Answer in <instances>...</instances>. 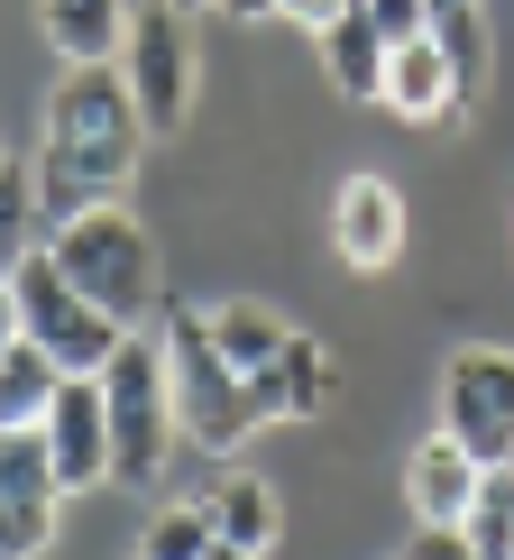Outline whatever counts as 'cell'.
Wrapping results in <instances>:
<instances>
[{
    "label": "cell",
    "instance_id": "cell-7",
    "mask_svg": "<svg viewBox=\"0 0 514 560\" xmlns=\"http://www.w3.org/2000/svg\"><path fill=\"white\" fill-rule=\"evenodd\" d=\"M441 432L478 459V469H505L514 459V349H451L441 368Z\"/></svg>",
    "mask_w": 514,
    "mask_h": 560
},
{
    "label": "cell",
    "instance_id": "cell-30",
    "mask_svg": "<svg viewBox=\"0 0 514 560\" xmlns=\"http://www.w3.org/2000/svg\"><path fill=\"white\" fill-rule=\"evenodd\" d=\"M451 10H478V0H432V19H451Z\"/></svg>",
    "mask_w": 514,
    "mask_h": 560
},
{
    "label": "cell",
    "instance_id": "cell-23",
    "mask_svg": "<svg viewBox=\"0 0 514 560\" xmlns=\"http://www.w3.org/2000/svg\"><path fill=\"white\" fill-rule=\"evenodd\" d=\"M56 505L65 497H0V560H37L56 542Z\"/></svg>",
    "mask_w": 514,
    "mask_h": 560
},
{
    "label": "cell",
    "instance_id": "cell-2",
    "mask_svg": "<svg viewBox=\"0 0 514 560\" xmlns=\"http://www.w3.org/2000/svg\"><path fill=\"white\" fill-rule=\"evenodd\" d=\"M46 258H56V276L74 294H92L120 331H148L156 322V303H166V258H156V240H148V221L120 212V202H102V212H74V221H56L46 230Z\"/></svg>",
    "mask_w": 514,
    "mask_h": 560
},
{
    "label": "cell",
    "instance_id": "cell-18",
    "mask_svg": "<svg viewBox=\"0 0 514 560\" xmlns=\"http://www.w3.org/2000/svg\"><path fill=\"white\" fill-rule=\"evenodd\" d=\"M432 37H441V56H451L459 110H478V102H487V74H497V37H487V0H478V10H451V19H432Z\"/></svg>",
    "mask_w": 514,
    "mask_h": 560
},
{
    "label": "cell",
    "instance_id": "cell-17",
    "mask_svg": "<svg viewBox=\"0 0 514 560\" xmlns=\"http://www.w3.org/2000/svg\"><path fill=\"white\" fill-rule=\"evenodd\" d=\"M56 386H65V368L46 359L37 340H10V349H0V432H28V423H46Z\"/></svg>",
    "mask_w": 514,
    "mask_h": 560
},
{
    "label": "cell",
    "instance_id": "cell-6",
    "mask_svg": "<svg viewBox=\"0 0 514 560\" xmlns=\"http://www.w3.org/2000/svg\"><path fill=\"white\" fill-rule=\"evenodd\" d=\"M120 83H129V102H138V120H148V138H175L184 120H194V28H184L175 0L129 10Z\"/></svg>",
    "mask_w": 514,
    "mask_h": 560
},
{
    "label": "cell",
    "instance_id": "cell-29",
    "mask_svg": "<svg viewBox=\"0 0 514 560\" xmlns=\"http://www.w3.org/2000/svg\"><path fill=\"white\" fill-rule=\"evenodd\" d=\"M202 560H257V551H230V542H212V551H202Z\"/></svg>",
    "mask_w": 514,
    "mask_h": 560
},
{
    "label": "cell",
    "instance_id": "cell-20",
    "mask_svg": "<svg viewBox=\"0 0 514 560\" xmlns=\"http://www.w3.org/2000/svg\"><path fill=\"white\" fill-rule=\"evenodd\" d=\"M37 230H46V221H37V175L0 166V285L37 258Z\"/></svg>",
    "mask_w": 514,
    "mask_h": 560
},
{
    "label": "cell",
    "instance_id": "cell-9",
    "mask_svg": "<svg viewBox=\"0 0 514 560\" xmlns=\"http://www.w3.org/2000/svg\"><path fill=\"white\" fill-rule=\"evenodd\" d=\"M37 432H46V459H56V497L110 487V413H102V377H65Z\"/></svg>",
    "mask_w": 514,
    "mask_h": 560
},
{
    "label": "cell",
    "instance_id": "cell-13",
    "mask_svg": "<svg viewBox=\"0 0 514 560\" xmlns=\"http://www.w3.org/2000/svg\"><path fill=\"white\" fill-rule=\"evenodd\" d=\"M37 28L56 46V65H120L129 0H37Z\"/></svg>",
    "mask_w": 514,
    "mask_h": 560
},
{
    "label": "cell",
    "instance_id": "cell-4",
    "mask_svg": "<svg viewBox=\"0 0 514 560\" xmlns=\"http://www.w3.org/2000/svg\"><path fill=\"white\" fill-rule=\"evenodd\" d=\"M102 413H110V487L148 497L175 459V386H166V349L156 331H129L102 359Z\"/></svg>",
    "mask_w": 514,
    "mask_h": 560
},
{
    "label": "cell",
    "instance_id": "cell-3",
    "mask_svg": "<svg viewBox=\"0 0 514 560\" xmlns=\"http://www.w3.org/2000/svg\"><path fill=\"white\" fill-rule=\"evenodd\" d=\"M156 349H166V386H175V432L194 441V451H240V441L257 432V405H248V386H240V368L221 359V340H212V303H184L166 294L156 303Z\"/></svg>",
    "mask_w": 514,
    "mask_h": 560
},
{
    "label": "cell",
    "instance_id": "cell-26",
    "mask_svg": "<svg viewBox=\"0 0 514 560\" xmlns=\"http://www.w3.org/2000/svg\"><path fill=\"white\" fill-rule=\"evenodd\" d=\"M405 560H478L469 542H459V524H423V533H413V551Z\"/></svg>",
    "mask_w": 514,
    "mask_h": 560
},
{
    "label": "cell",
    "instance_id": "cell-1",
    "mask_svg": "<svg viewBox=\"0 0 514 560\" xmlns=\"http://www.w3.org/2000/svg\"><path fill=\"white\" fill-rule=\"evenodd\" d=\"M138 156H148V120H138L120 65H65L46 92V156H37V221H74L129 194Z\"/></svg>",
    "mask_w": 514,
    "mask_h": 560
},
{
    "label": "cell",
    "instance_id": "cell-10",
    "mask_svg": "<svg viewBox=\"0 0 514 560\" xmlns=\"http://www.w3.org/2000/svg\"><path fill=\"white\" fill-rule=\"evenodd\" d=\"M377 102L395 110V120H413V129H459L469 110H459V83H451V56H441V37H405V46H386V83H377Z\"/></svg>",
    "mask_w": 514,
    "mask_h": 560
},
{
    "label": "cell",
    "instance_id": "cell-28",
    "mask_svg": "<svg viewBox=\"0 0 514 560\" xmlns=\"http://www.w3.org/2000/svg\"><path fill=\"white\" fill-rule=\"evenodd\" d=\"M19 340V303H10V285H0V349Z\"/></svg>",
    "mask_w": 514,
    "mask_h": 560
},
{
    "label": "cell",
    "instance_id": "cell-24",
    "mask_svg": "<svg viewBox=\"0 0 514 560\" xmlns=\"http://www.w3.org/2000/svg\"><path fill=\"white\" fill-rule=\"evenodd\" d=\"M359 10H367V28H377L386 46H405V37L432 28V0H359Z\"/></svg>",
    "mask_w": 514,
    "mask_h": 560
},
{
    "label": "cell",
    "instance_id": "cell-22",
    "mask_svg": "<svg viewBox=\"0 0 514 560\" xmlns=\"http://www.w3.org/2000/svg\"><path fill=\"white\" fill-rule=\"evenodd\" d=\"M0 497H56V459H46V432H0Z\"/></svg>",
    "mask_w": 514,
    "mask_h": 560
},
{
    "label": "cell",
    "instance_id": "cell-31",
    "mask_svg": "<svg viewBox=\"0 0 514 560\" xmlns=\"http://www.w3.org/2000/svg\"><path fill=\"white\" fill-rule=\"evenodd\" d=\"M175 10H212V0H175Z\"/></svg>",
    "mask_w": 514,
    "mask_h": 560
},
{
    "label": "cell",
    "instance_id": "cell-15",
    "mask_svg": "<svg viewBox=\"0 0 514 560\" xmlns=\"http://www.w3.org/2000/svg\"><path fill=\"white\" fill-rule=\"evenodd\" d=\"M313 46H322V74H331L340 102H377V83H386V37L367 28V10H340Z\"/></svg>",
    "mask_w": 514,
    "mask_h": 560
},
{
    "label": "cell",
    "instance_id": "cell-16",
    "mask_svg": "<svg viewBox=\"0 0 514 560\" xmlns=\"http://www.w3.org/2000/svg\"><path fill=\"white\" fill-rule=\"evenodd\" d=\"M212 340H221V359L240 368V386H257L276 359H285L294 322H276L267 303H212Z\"/></svg>",
    "mask_w": 514,
    "mask_h": 560
},
{
    "label": "cell",
    "instance_id": "cell-11",
    "mask_svg": "<svg viewBox=\"0 0 514 560\" xmlns=\"http://www.w3.org/2000/svg\"><path fill=\"white\" fill-rule=\"evenodd\" d=\"M331 395H340L331 349H322L313 331H294L285 359H276L267 377L248 386V405H257V423H322V413H331Z\"/></svg>",
    "mask_w": 514,
    "mask_h": 560
},
{
    "label": "cell",
    "instance_id": "cell-12",
    "mask_svg": "<svg viewBox=\"0 0 514 560\" xmlns=\"http://www.w3.org/2000/svg\"><path fill=\"white\" fill-rule=\"evenodd\" d=\"M478 459L459 451L451 432H432V441H413V459H405V505H413V524H459L469 515V497H478Z\"/></svg>",
    "mask_w": 514,
    "mask_h": 560
},
{
    "label": "cell",
    "instance_id": "cell-19",
    "mask_svg": "<svg viewBox=\"0 0 514 560\" xmlns=\"http://www.w3.org/2000/svg\"><path fill=\"white\" fill-rule=\"evenodd\" d=\"M459 542H469L478 560H514V459L478 478L469 515H459Z\"/></svg>",
    "mask_w": 514,
    "mask_h": 560
},
{
    "label": "cell",
    "instance_id": "cell-21",
    "mask_svg": "<svg viewBox=\"0 0 514 560\" xmlns=\"http://www.w3.org/2000/svg\"><path fill=\"white\" fill-rule=\"evenodd\" d=\"M202 551H212V515H202V497L156 505L148 533H138V560H202Z\"/></svg>",
    "mask_w": 514,
    "mask_h": 560
},
{
    "label": "cell",
    "instance_id": "cell-27",
    "mask_svg": "<svg viewBox=\"0 0 514 560\" xmlns=\"http://www.w3.org/2000/svg\"><path fill=\"white\" fill-rule=\"evenodd\" d=\"M221 19H276V0H212Z\"/></svg>",
    "mask_w": 514,
    "mask_h": 560
},
{
    "label": "cell",
    "instance_id": "cell-32",
    "mask_svg": "<svg viewBox=\"0 0 514 560\" xmlns=\"http://www.w3.org/2000/svg\"><path fill=\"white\" fill-rule=\"evenodd\" d=\"M0 166H10V148H0Z\"/></svg>",
    "mask_w": 514,
    "mask_h": 560
},
{
    "label": "cell",
    "instance_id": "cell-14",
    "mask_svg": "<svg viewBox=\"0 0 514 560\" xmlns=\"http://www.w3.org/2000/svg\"><path fill=\"white\" fill-rule=\"evenodd\" d=\"M202 515H212V542L257 551V560H267V542L285 533V505H276V487L257 478V469H230L212 497H202Z\"/></svg>",
    "mask_w": 514,
    "mask_h": 560
},
{
    "label": "cell",
    "instance_id": "cell-5",
    "mask_svg": "<svg viewBox=\"0 0 514 560\" xmlns=\"http://www.w3.org/2000/svg\"><path fill=\"white\" fill-rule=\"evenodd\" d=\"M10 303H19V340H37L46 359L65 368V377H102V359L129 340V331H120V322H110L92 294H74V285H65L46 248L10 276Z\"/></svg>",
    "mask_w": 514,
    "mask_h": 560
},
{
    "label": "cell",
    "instance_id": "cell-25",
    "mask_svg": "<svg viewBox=\"0 0 514 560\" xmlns=\"http://www.w3.org/2000/svg\"><path fill=\"white\" fill-rule=\"evenodd\" d=\"M340 10H359V0H276V19H294L303 37H322V28H331Z\"/></svg>",
    "mask_w": 514,
    "mask_h": 560
},
{
    "label": "cell",
    "instance_id": "cell-8",
    "mask_svg": "<svg viewBox=\"0 0 514 560\" xmlns=\"http://www.w3.org/2000/svg\"><path fill=\"white\" fill-rule=\"evenodd\" d=\"M331 258L349 276H386L405 258V194L386 175H340L331 184Z\"/></svg>",
    "mask_w": 514,
    "mask_h": 560
}]
</instances>
